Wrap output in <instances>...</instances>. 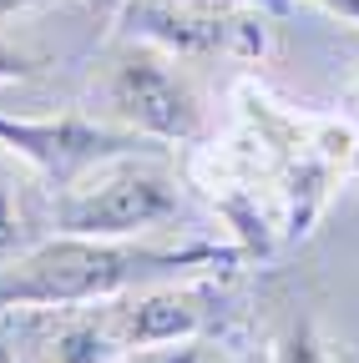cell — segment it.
<instances>
[{"label": "cell", "mask_w": 359, "mask_h": 363, "mask_svg": "<svg viewBox=\"0 0 359 363\" xmlns=\"http://www.w3.org/2000/svg\"><path fill=\"white\" fill-rule=\"evenodd\" d=\"M36 66L16 51V45H6V40H0V81H26Z\"/></svg>", "instance_id": "cell-10"}, {"label": "cell", "mask_w": 359, "mask_h": 363, "mask_svg": "<svg viewBox=\"0 0 359 363\" xmlns=\"http://www.w3.org/2000/svg\"><path fill=\"white\" fill-rule=\"evenodd\" d=\"M314 6H324L329 16H339V21H349V26H359V0H314Z\"/></svg>", "instance_id": "cell-11"}, {"label": "cell", "mask_w": 359, "mask_h": 363, "mask_svg": "<svg viewBox=\"0 0 359 363\" xmlns=\"http://www.w3.org/2000/svg\"><path fill=\"white\" fill-rule=\"evenodd\" d=\"M21 247V212L11 202V187L0 177V262H11V252Z\"/></svg>", "instance_id": "cell-9"}, {"label": "cell", "mask_w": 359, "mask_h": 363, "mask_svg": "<svg viewBox=\"0 0 359 363\" xmlns=\"http://www.w3.org/2000/svg\"><path fill=\"white\" fill-rule=\"evenodd\" d=\"M274 363H334L329 348L319 343V333H314V323H294L274 353Z\"/></svg>", "instance_id": "cell-7"}, {"label": "cell", "mask_w": 359, "mask_h": 363, "mask_svg": "<svg viewBox=\"0 0 359 363\" xmlns=\"http://www.w3.org/2000/svg\"><path fill=\"white\" fill-rule=\"evenodd\" d=\"M112 318V333L122 338V348H157V343H183L203 328V313L208 298L198 288H152L137 298H122V303H102Z\"/></svg>", "instance_id": "cell-6"}, {"label": "cell", "mask_w": 359, "mask_h": 363, "mask_svg": "<svg viewBox=\"0 0 359 363\" xmlns=\"http://www.w3.org/2000/svg\"><path fill=\"white\" fill-rule=\"evenodd\" d=\"M0 147L26 157L31 167H41L56 182V192H61L76 177H86L92 167H102L112 157L147 152V136L127 131V126H97L86 116H41V121L0 116Z\"/></svg>", "instance_id": "cell-4"}, {"label": "cell", "mask_w": 359, "mask_h": 363, "mask_svg": "<svg viewBox=\"0 0 359 363\" xmlns=\"http://www.w3.org/2000/svg\"><path fill=\"white\" fill-rule=\"evenodd\" d=\"M177 177L157 162H142V152L112 157L76 177L56 192V233L71 238H137L157 233L177 217Z\"/></svg>", "instance_id": "cell-2"}, {"label": "cell", "mask_w": 359, "mask_h": 363, "mask_svg": "<svg viewBox=\"0 0 359 363\" xmlns=\"http://www.w3.org/2000/svg\"><path fill=\"white\" fill-rule=\"evenodd\" d=\"M132 26L162 40L167 51L203 56H263V21L248 6H208V0H137Z\"/></svg>", "instance_id": "cell-5"}, {"label": "cell", "mask_w": 359, "mask_h": 363, "mask_svg": "<svg viewBox=\"0 0 359 363\" xmlns=\"http://www.w3.org/2000/svg\"><path fill=\"white\" fill-rule=\"evenodd\" d=\"M107 101H112V116L147 142H198L208 131V111L193 81L172 71V61L147 51H132L112 66Z\"/></svg>", "instance_id": "cell-3"}, {"label": "cell", "mask_w": 359, "mask_h": 363, "mask_svg": "<svg viewBox=\"0 0 359 363\" xmlns=\"http://www.w3.org/2000/svg\"><path fill=\"white\" fill-rule=\"evenodd\" d=\"M213 247L193 252H157V247H132L127 238H71L36 247L16 262H0V303L16 308H81V303H107L137 288L147 272L167 267H193L213 262Z\"/></svg>", "instance_id": "cell-1"}, {"label": "cell", "mask_w": 359, "mask_h": 363, "mask_svg": "<svg viewBox=\"0 0 359 363\" xmlns=\"http://www.w3.org/2000/svg\"><path fill=\"white\" fill-rule=\"evenodd\" d=\"M122 363H203L198 343L183 338V343H157V348H132Z\"/></svg>", "instance_id": "cell-8"}, {"label": "cell", "mask_w": 359, "mask_h": 363, "mask_svg": "<svg viewBox=\"0 0 359 363\" xmlns=\"http://www.w3.org/2000/svg\"><path fill=\"white\" fill-rule=\"evenodd\" d=\"M208 6H248V11H284L289 0H208Z\"/></svg>", "instance_id": "cell-12"}]
</instances>
